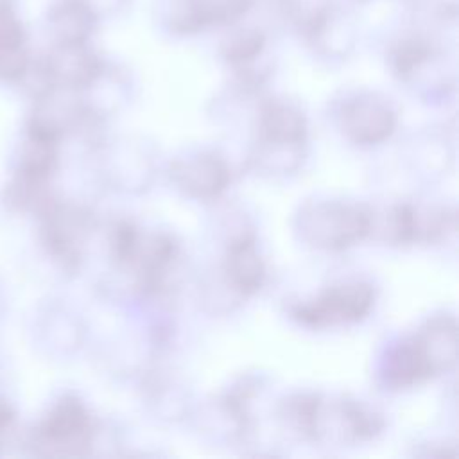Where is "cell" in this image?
Wrapping results in <instances>:
<instances>
[{
  "label": "cell",
  "instance_id": "cell-1",
  "mask_svg": "<svg viewBox=\"0 0 459 459\" xmlns=\"http://www.w3.org/2000/svg\"><path fill=\"white\" fill-rule=\"evenodd\" d=\"M296 231L316 249L344 251L373 233V213L359 203L308 201L296 213Z\"/></svg>",
  "mask_w": 459,
  "mask_h": 459
},
{
  "label": "cell",
  "instance_id": "cell-2",
  "mask_svg": "<svg viewBox=\"0 0 459 459\" xmlns=\"http://www.w3.org/2000/svg\"><path fill=\"white\" fill-rule=\"evenodd\" d=\"M95 439V421L75 396H65L36 429V446L45 455H84Z\"/></svg>",
  "mask_w": 459,
  "mask_h": 459
},
{
  "label": "cell",
  "instance_id": "cell-3",
  "mask_svg": "<svg viewBox=\"0 0 459 459\" xmlns=\"http://www.w3.org/2000/svg\"><path fill=\"white\" fill-rule=\"evenodd\" d=\"M375 305V289L366 281H346L292 307V317L308 328H332L362 321Z\"/></svg>",
  "mask_w": 459,
  "mask_h": 459
},
{
  "label": "cell",
  "instance_id": "cell-4",
  "mask_svg": "<svg viewBox=\"0 0 459 459\" xmlns=\"http://www.w3.org/2000/svg\"><path fill=\"white\" fill-rule=\"evenodd\" d=\"M384 429V418L355 398L325 400L321 396L316 425L314 443L355 445L378 436Z\"/></svg>",
  "mask_w": 459,
  "mask_h": 459
},
{
  "label": "cell",
  "instance_id": "cell-5",
  "mask_svg": "<svg viewBox=\"0 0 459 459\" xmlns=\"http://www.w3.org/2000/svg\"><path fill=\"white\" fill-rule=\"evenodd\" d=\"M43 242L63 269L75 271L93 228V217L81 206L50 199L41 210Z\"/></svg>",
  "mask_w": 459,
  "mask_h": 459
},
{
  "label": "cell",
  "instance_id": "cell-6",
  "mask_svg": "<svg viewBox=\"0 0 459 459\" xmlns=\"http://www.w3.org/2000/svg\"><path fill=\"white\" fill-rule=\"evenodd\" d=\"M308 126L305 115L285 100L269 99L258 108L253 151L267 154L305 152Z\"/></svg>",
  "mask_w": 459,
  "mask_h": 459
},
{
  "label": "cell",
  "instance_id": "cell-7",
  "mask_svg": "<svg viewBox=\"0 0 459 459\" xmlns=\"http://www.w3.org/2000/svg\"><path fill=\"white\" fill-rule=\"evenodd\" d=\"M396 111L393 106L373 93H360L348 99L339 111L342 134L357 145H378L396 131Z\"/></svg>",
  "mask_w": 459,
  "mask_h": 459
},
{
  "label": "cell",
  "instance_id": "cell-8",
  "mask_svg": "<svg viewBox=\"0 0 459 459\" xmlns=\"http://www.w3.org/2000/svg\"><path fill=\"white\" fill-rule=\"evenodd\" d=\"M169 176L181 194L195 201H215L231 181L226 160L210 151L176 158L169 167Z\"/></svg>",
  "mask_w": 459,
  "mask_h": 459
},
{
  "label": "cell",
  "instance_id": "cell-9",
  "mask_svg": "<svg viewBox=\"0 0 459 459\" xmlns=\"http://www.w3.org/2000/svg\"><path fill=\"white\" fill-rule=\"evenodd\" d=\"M219 274L240 299L256 294L264 287L265 264L258 253L256 237L251 228H240L231 233Z\"/></svg>",
  "mask_w": 459,
  "mask_h": 459
},
{
  "label": "cell",
  "instance_id": "cell-10",
  "mask_svg": "<svg viewBox=\"0 0 459 459\" xmlns=\"http://www.w3.org/2000/svg\"><path fill=\"white\" fill-rule=\"evenodd\" d=\"M102 70L100 57L86 47V41L57 43L47 57L43 75L48 88L79 91L95 84L100 79Z\"/></svg>",
  "mask_w": 459,
  "mask_h": 459
},
{
  "label": "cell",
  "instance_id": "cell-11",
  "mask_svg": "<svg viewBox=\"0 0 459 459\" xmlns=\"http://www.w3.org/2000/svg\"><path fill=\"white\" fill-rule=\"evenodd\" d=\"M382 377L391 389H407L434 378V371L414 335L402 339L387 350Z\"/></svg>",
  "mask_w": 459,
  "mask_h": 459
},
{
  "label": "cell",
  "instance_id": "cell-12",
  "mask_svg": "<svg viewBox=\"0 0 459 459\" xmlns=\"http://www.w3.org/2000/svg\"><path fill=\"white\" fill-rule=\"evenodd\" d=\"M434 377L450 371L457 360V325L454 316H432L420 332L414 333Z\"/></svg>",
  "mask_w": 459,
  "mask_h": 459
},
{
  "label": "cell",
  "instance_id": "cell-13",
  "mask_svg": "<svg viewBox=\"0 0 459 459\" xmlns=\"http://www.w3.org/2000/svg\"><path fill=\"white\" fill-rule=\"evenodd\" d=\"M29 70L27 38L13 0H0V79L20 81Z\"/></svg>",
  "mask_w": 459,
  "mask_h": 459
},
{
  "label": "cell",
  "instance_id": "cell-14",
  "mask_svg": "<svg viewBox=\"0 0 459 459\" xmlns=\"http://www.w3.org/2000/svg\"><path fill=\"white\" fill-rule=\"evenodd\" d=\"M113 163H117V167L113 165L111 176L122 192L140 194L147 190L154 179V158L143 142L122 140Z\"/></svg>",
  "mask_w": 459,
  "mask_h": 459
},
{
  "label": "cell",
  "instance_id": "cell-15",
  "mask_svg": "<svg viewBox=\"0 0 459 459\" xmlns=\"http://www.w3.org/2000/svg\"><path fill=\"white\" fill-rule=\"evenodd\" d=\"M251 0H186L185 14H178L174 25L181 32H194L210 25L231 23L240 18Z\"/></svg>",
  "mask_w": 459,
  "mask_h": 459
},
{
  "label": "cell",
  "instance_id": "cell-16",
  "mask_svg": "<svg viewBox=\"0 0 459 459\" xmlns=\"http://www.w3.org/2000/svg\"><path fill=\"white\" fill-rule=\"evenodd\" d=\"M384 238L389 244L409 246L418 242V206L411 203L394 204L384 222Z\"/></svg>",
  "mask_w": 459,
  "mask_h": 459
},
{
  "label": "cell",
  "instance_id": "cell-17",
  "mask_svg": "<svg viewBox=\"0 0 459 459\" xmlns=\"http://www.w3.org/2000/svg\"><path fill=\"white\" fill-rule=\"evenodd\" d=\"M264 43V36L258 30H242L222 45V56L228 63L242 70L260 56Z\"/></svg>",
  "mask_w": 459,
  "mask_h": 459
},
{
  "label": "cell",
  "instance_id": "cell-18",
  "mask_svg": "<svg viewBox=\"0 0 459 459\" xmlns=\"http://www.w3.org/2000/svg\"><path fill=\"white\" fill-rule=\"evenodd\" d=\"M432 57V48L421 39H403L393 50V68L400 79L412 77L429 59Z\"/></svg>",
  "mask_w": 459,
  "mask_h": 459
},
{
  "label": "cell",
  "instance_id": "cell-19",
  "mask_svg": "<svg viewBox=\"0 0 459 459\" xmlns=\"http://www.w3.org/2000/svg\"><path fill=\"white\" fill-rule=\"evenodd\" d=\"M142 233L131 221H117L109 231V249L111 258L120 267H129L138 249Z\"/></svg>",
  "mask_w": 459,
  "mask_h": 459
},
{
  "label": "cell",
  "instance_id": "cell-20",
  "mask_svg": "<svg viewBox=\"0 0 459 459\" xmlns=\"http://www.w3.org/2000/svg\"><path fill=\"white\" fill-rule=\"evenodd\" d=\"M11 421H13V414L9 407L4 402H0V436L5 432V429H9Z\"/></svg>",
  "mask_w": 459,
  "mask_h": 459
}]
</instances>
